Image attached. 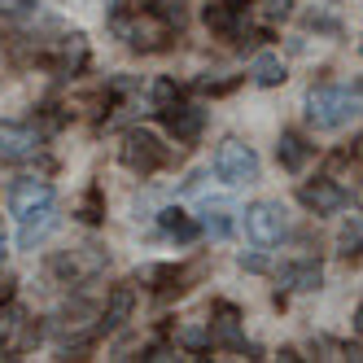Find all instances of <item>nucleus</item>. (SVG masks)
<instances>
[{
	"label": "nucleus",
	"mask_w": 363,
	"mask_h": 363,
	"mask_svg": "<svg viewBox=\"0 0 363 363\" xmlns=\"http://www.w3.org/2000/svg\"><path fill=\"white\" fill-rule=\"evenodd\" d=\"M250 79H254L258 88H280L284 79H289V70H284V62H280L276 53H258V57L250 62Z\"/></svg>",
	"instance_id": "13"
},
{
	"label": "nucleus",
	"mask_w": 363,
	"mask_h": 363,
	"mask_svg": "<svg viewBox=\"0 0 363 363\" xmlns=\"http://www.w3.org/2000/svg\"><path fill=\"white\" fill-rule=\"evenodd\" d=\"M175 354H179L175 346H153V350H149L145 359H153V363H162V359H175Z\"/></svg>",
	"instance_id": "22"
},
{
	"label": "nucleus",
	"mask_w": 363,
	"mask_h": 363,
	"mask_svg": "<svg viewBox=\"0 0 363 363\" xmlns=\"http://www.w3.org/2000/svg\"><path fill=\"white\" fill-rule=\"evenodd\" d=\"M5 258H9V241H5V232H0V267H5Z\"/></svg>",
	"instance_id": "24"
},
{
	"label": "nucleus",
	"mask_w": 363,
	"mask_h": 363,
	"mask_svg": "<svg viewBox=\"0 0 363 363\" xmlns=\"http://www.w3.org/2000/svg\"><path fill=\"white\" fill-rule=\"evenodd\" d=\"M40 153V132L27 123H0V162H31Z\"/></svg>",
	"instance_id": "8"
},
{
	"label": "nucleus",
	"mask_w": 363,
	"mask_h": 363,
	"mask_svg": "<svg viewBox=\"0 0 363 363\" xmlns=\"http://www.w3.org/2000/svg\"><path fill=\"white\" fill-rule=\"evenodd\" d=\"M201 228L211 232V237H228V232H232V206H223V201L206 206V219H201Z\"/></svg>",
	"instance_id": "16"
},
{
	"label": "nucleus",
	"mask_w": 363,
	"mask_h": 363,
	"mask_svg": "<svg viewBox=\"0 0 363 363\" xmlns=\"http://www.w3.org/2000/svg\"><path fill=\"white\" fill-rule=\"evenodd\" d=\"M363 114V84L359 88H311L306 92V118L311 127H320V132H337V127H346Z\"/></svg>",
	"instance_id": "1"
},
{
	"label": "nucleus",
	"mask_w": 363,
	"mask_h": 363,
	"mask_svg": "<svg viewBox=\"0 0 363 363\" xmlns=\"http://www.w3.org/2000/svg\"><path fill=\"white\" fill-rule=\"evenodd\" d=\"M276 162H280L284 171H302V167L311 162V145H306L298 132H284L280 145H276Z\"/></svg>",
	"instance_id": "14"
},
{
	"label": "nucleus",
	"mask_w": 363,
	"mask_h": 363,
	"mask_svg": "<svg viewBox=\"0 0 363 363\" xmlns=\"http://www.w3.org/2000/svg\"><path fill=\"white\" fill-rule=\"evenodd\" d=\"M298 201L306 206V211H315V215H337L350 201V193L337 184V179H315V184H302L298 189Z\"/></svg>",
	"instance_id": "9"
},
{
	"label": "nucleus",
	"mask_w": 363,
	"mask_h": 363,
	"mask_svg": "<svg viewBox=\"0 0 363 363\" xmlns=\"http://www.w3.org/2000/svg\"><path fill=\"white\" fill-rule=\"evenodd\" d=\"M179 342H184V346H206V342H211V333H201V328H179Z\"/></svg>",
	"instance_id": "20"
},
{
	"label": "nucleus",
	"mask_w": 363,
	"mask_h": 363,
	"mask_svg": "<svg viewBox=\"0 0 363 363\" xmlns=\"http://www.w3.org/2000/svg\"><path fill=\"white\" fill-rule=\"evenodd\" d=\"M158 223H162V232H167V237L184 241V245H189V241H197V232H201V228H197V223H193L184 211H179V206H167V211L158 215Z\"/></svg>",
	"instance_id": "15"
},
{
	"label": "nucleus",
	"mask_w": 363,
	"mask_h": 363,
	"mask_svg": "<svg viewBox=\"0 0 363 363\" xmlns=\"http://www.w3.org/2000/svg\"><path fill=\"white\" fill-rule=\"evenodd\" d=\"M153 101H158V110H167V106H175V101H179V88L175 84H153Z\"/></svg>",
	"instance_id": "19"
},
{
	"label": "nucleus",
	"mask_w": 363,
	"mask_h": 363,
	"mask_svg": "<svg viewBox=\"0 0 363 363\" xmlns=\"http://www.w3.org/2000/svg\"><path fill=\"white\" fill-rule=\"evenodd\" d=\"M206 27H215L219 35H237V13H232V5H206Z\"/></svg>",
	"instance_id": "17"
},
{
	"label": "nucleus",
	"mask_w": 363,
	"mask_h": 363,
	"mask_svg": "<svg viewBox=\"0 0 363 363\" xmlns=\"http://www.w3.org/2000/svg\"><path fill=\"white\" fill-rule=\"evenodd\" d=\"M13 298V280H5V276H0V306H5Z\"/></svg>",
	"instance_id": "23"
},
{
	"label": "nucleus",
	"mask_w": 363,
	"mask_h": 363,
	"mask_svg": "<svg viewBox=\"0 0 363 363\" xmlns=\"http://www.w3.org/2000/svg\"><path fill=\"white\" fill-rule=\"evenodd\" d=\"M106 263H110V254H106V250H96V245H79V250L57 254L53 263H48V272H53L62 284H84V280H92L96 272H106Z\"/></svg>",
	"instance_id": "4"
},
{
	"label": "nucleus",
	"mask_w": 363,
	"mask_h": 363,
	"mask_svg": "<svg viewBox=\"0 0 363 363\" xmlns=\"http://www.w3.org/2000/svg\"><path fill=\"white\" fill-rule=\"evenodd\" d=\"M241 267H245V272H263L267 258H263V254H241Z\"/></svg>",
	"instance_id": "21"
},
{
	"label": "nucleus",
	"mask_w": 363,
	"mask_h": 363,
	"mask_svg": "<svg viewBox=\"0 0 363 363\" xmlns=\"http://www.w3.org/2000/svg\"><path fill=\"white\" fill-rule=\"evenodd\" d=\"M79 219L84 223H101V189H88V197L79 206Z\"/></svg>",
	"instance_id": "18"
},
{
	"label": "nucleus",
	"mask_w": 363,
	"mask_h": 363,
	"mask_svg": "<svg viewBox=\"0 0 363 363\" xmlns=\"http://www.w3.org/2000/svg\"><path fill=\"white\" fill-rule=\"evenodd\" d=\"M167 158H171V149H167L158 136H153V132H145V127L127 132V140H123V167H127V171L153 175V171L167 167Z\"/></svg>",
	"instance_id": "2"
},
{
	"label": "nucleus",
	"mask_w": 363,
	"mask_h": 363,
	"mask_svg": "<svg viewBox=\"0 0 363 363\" xmlns=\"http://www.w3.org/2000/svg\"><path fill=\"white\" fill-rule=\"evenodd\" d=\"M53 206H57V193H53V184H44V179H18L9 189L13 219H31L40 211H53Z\"/></svg>",
	"instance_id": "7"
},
{
	"label": "nucleus",
	"mask_w": 363,
	"mask_h": 363,
	"mask_svg": "<svg viewBox=\"0 0 363 363\" xmlns=\"http://www.w3.org/2000/svg\"><path fill=\"white\" fill-rule=\"evenodd\" d=\"M114 31L132 44V48H162L167 35H171V22H167L158 9H145V13H136V18L114 13Z\"/></svg>",
	"instance_id": "3"
},
{
	"label": "nucleus",
	"mask_w": 363,
	"mask_h": 363,
	"mask_svg": "<svg viewBox=\"0 0 363 363\" xmlns=\"http://www.w3.org/2000/svg\"><path fill=\"white\" fill-rule=\"evenodd\" d=\"M280 284L284 289H298V294H311L324 284V267L320 263H294V267H280Z\"/></svg>",
	"instance_id": "12"
},
{
	"label": "nucleus",
	"mask_w": 363,
	"mask_h": 363,
	"mask_svg": "<svg viewBox=\"0 0 363 363\" xmlns=\"http://www.w3.org/2000/svg\"><path fill=\"white\" fill-rule=\"evenodd\" d=\"M162 114V123H167V132L175 136V140H197L201 136V127H206V110L201 106H167V110H158Z\"/></svg>",
	"instance_id": "10"
},
{
	"label": "nucleus",
	"mask_w": 363,
	"mask_h": 363,
	"mask_svg": "<svg viewBox=\"0 0 363 363\" xmlns=\"http://www.w3.org/2000/svg\"><path fill=\"white\" fill-rule=\"evenodd\" d=\"M215 175L223 184H254L258 179V153L241 140H223L215 153Z\"/></svg>",
	"instance_id": "6"
},
{
	"label": "nucleus",
	"mask_w": 363,
	"mask_h": 363,
	"mask_svg": "<svg viewBox=\"0 0 363 363\" xmlns=\"http://www.w3.org/2000/svg\"><path fill=\"white\" fill-rule=\"evenodd\" d=\"M354 328H359V333H363V306H359V311H354Z\"/></svg>",
	"instance_id": "25"
},
{
	"label": "nucleus",
	"mask_w": 363,
	"mask_h": 363,
	"mask_svg": "<svg viewBox=\"0 0 363 363\" xmlns=\"http://www.w3.org/2000/svg\"><path fill=\"white\" fill-rule=\"evenodd\" d=\"M132 306H136V289L132 284H118V289L106 298V311H101V333H114V328H123L127 320H132Z\"/></svg>",
	"instance_id": "11"
},
{
	"label": "nucleus",
	"mask_w": 363,
	"mask_h": 363,
	"mask_svg": "<svg viewBox=\"0 0 363 363\" xmlns=\"http://www.w3.org/2000/svg\"><path fill=\"white\" fill-rule=\"evenodd\" d=\"M289 232V211L280 201H254L245 211V237L254 245H276Z\"/></svg>",
	"instance_id": "5"
}]
</instances>
